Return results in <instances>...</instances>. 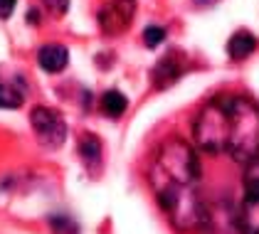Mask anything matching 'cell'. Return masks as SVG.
<instances>
[{
    "instance_id": "1",
    "label": "cell",
    "mask_w": 259,
    "mask_h": 234,
    "mask_svg": "<svg viewBox=\"0 0 259 234\" xmlns=\"http://www.w3.org/2000/svg\"><path fill=\"white\" fill-rule=\"evenodd\" d=\"M193 136L200 151L249 165L259 158V104L244 94H218L198 111Z\"/></svg>"
},
{
    "instance_id": "2",
    "label": "cell",
    "mask_w": 259,
    "mask_h": 234,
    "mask_svg": "<svg viewBox=\"0 0 259 234\" xmlns=\"http://www.w3.org/2000/svg\"><path fill=\"white\" fill-rule=\"evenodd\" d=\"M202 175V165L195 148L180 138H168L158 148V156L151 168V182H176L185 188H195Z\"/></svg>"
},
{
    "instance_id": "3",
    "label": "cell",
    "mask_w": 259,
    "mask_h": 234,
    "mask_svg": "<svg viewBox=\"0 0 259 234\" xmlns=\"http://www.w3.org/2000/svg\"><path fill=\"white\" fill-rule=\"evenodd\" d=\"M237 232L259 234V160L249 163L242 180V202L237 210Z\"/></svg>"
},
{
    "instance_id": "4",
    "label": "cell",
    "mask_w": 259,
    "mask_h": 234,
    "mask_svg": "<svg viewBox=\"0 0 259 234\" xmlns=\"http://www.w3.org/2000/svg\"><path fill=\"white\" fill-rule=\"evenodd\" d=\"M30 126H32L42 148L55 151L67 141V121L52 106H35L30 111Z\"/></svg>"
},
{
    "instance_id": "5",
    "label": "cell",
    "mask_w": 259,
    "mask_h": 234,
    "mask_svg": "<svg viewBox=\"0 0 259 234\" xmlns=\"http://www.w3.org/2000/svg\"><path fill=\"white\" fill-rule=\"evenodd\" d=\"M134 15H136V0H109L97 13V22L104 35L114 37L131 27Z\"/></svg>"
},
{
    "instance_id": "6",
    "label": "cell",
    "mask_w": 259,
    "mask_h": 234,
    "mask_svg": "<svg viewBox=\"0 0 259 234\" xmlns=\"http://www.w3.org/2000/svg\"><path fill=\"white\" fill-rule=\"evenodd\" d=\"M183 69H185V67H183V55H178V52H168V55L160 57V62L153 67L151 81H153L156 89H168V86H173V84L180 79Z\"/></svg>"
},
{
    "instance_id": "7",
    "label": "cell",
    "mask_w": 259,
    "mask_h": 234,
    "mask_svg": "<svg viewBox=\"0 0 259 234\" xmlns=\"http://www.w3.org/2000/svg\"><path fill=\"white\" fill-rule=\"evenodd\" d=\"M77 151H79V160L81 165L87 168L89 175H99L101 165H104V146L94 133H81L79 143H77Z\"/></svg>"
},
{
    "instance_id": "8",
    "label": "cell",
    "mask_w": 259,
    "mask_h": 234,
    "mask_svg": "<svg viewBox=\"0 0 259 234\" xmlns=\"http://www.w3.org/2000/svg\"><path fill=\"white\" fill-rule=\"evenodd\" d=\"M37 64L45 72L57 74L62 69H67V64H69V50L62 44H45L37 50Z\"/></svg>"
},
{
    "instance_id": "9",
    "label": "cell",
    "mask_w": 259,
    "mask_h": 234,
    "mask_svg": "<svg viewBox=\"0 0 259 234\" xmlns=\"http://www.w3.org/2000/svg\"><path fill=\"white\" fill-rule=\"evenodd\" d=\"M25 94H27L25 79L18 74L8 81H0V109H20L25 104Z\"/></svg>"
},
{
    "instance_id": "10",
    "label": "cell",
    "mask_w": 259,
    "mask_h": 234,
    "mask_svg": "<svg viewBox=\"0 0 259 234\" xmlns=\"http://www.w3.org/2000/svg\"><path fill=\"white\" fill-rule=\"evenodd\" d=\"M257 50V37L249 30H237L227 42V55L232 59H247Z\"/></svg>"
},
{
    "instance_id": "11",
    "label": "cell",
    "mask_w": 259,
    "mask_h": 234,
    "mask_svg": "<svg viewBox=\"0 0 259 234\" xmlns=\"http://www.w3.org/2000/svg\"><path fill=\"white\" fill-rule=\"evenodd\" d=\"M99 106H101V111H104L109 118H119L121 114L128 109V99H126V94L119 91V89H109V91H104V94H101Z\"/></svg>"
},
{
    "instance_id": "12",
    "label": "cell",
    "mask_w": 259,
    "mask_h": 234,
    "mask_svg": "<svg viewBox=\"0 0 259 234\" xmlns=\"http://www.w3.org/2000/svg\"><path fill=\"white\" fill-rule=\"evenodd\" d=\"M50 227L55 234H79V224L69 215H52L50 217Z\"/></svg>"
},
{
    "instance_id": "13",
    "label": "cell",
    "mask_w": 259,
    "mask_h": 234,
    "mask_svg": "<svg viewBox=\"0 0 259 234\" xmlns=\"http://www.w3.org/2000/svg\"><path fill=\"white\" fill-rule=\"evenodd\" d=\"M165 39V27H160V25H148L146 30H143V44L146 47H158L160 42Z\"/></svg>"
},
{
    "instance_id": "14",
    "label": "cell",
    "mask_w": 259,
    "mask_h": 234,
    "mask_svg": "<svg viewBox=\"0 0 259 234\" xmlns=\"http://www.w3.org/2000/svg\"><path fill=\"white\" fill-rule=\"evenodd\" d=\"M52 13H57V15H64L67 10H69V0H42Z\"/></svg>"
},
{
    "instance_id": "15",
    "label": "cell",
    "mask_w": 259,
    "mask_h": 234,
    "mask_svg": "<svg viewBox=\"0 0 259 234\" xmlns=\"http://www.w3.org/2000/svg\"><path fill=\"white\" fill-rule=\"evenodd\" d=\"M15 5H18V0H0V20L10 18L13 10H15Z\"/></svg>"
},
{
    "instance_id": "16",
    "label": "cell",
    "mask_w": 259,
    "mask_h": 234,
    "mask_svg": "<svg viewBox=\"0 0 259 234\" xmlns=\"http://www.w3.org/2000/svg\"><path fill=\"white\" fill-rule=\"evenodd\" d=\"M27 15H30V22H32V25H35V22H37V10H30V13H27Z\"/></svg>"
},
{
    "instance_id": "17",
    "label": "cell",
    "mask_w": 259,
    "mask_h": 234,
    "mask_svg": "<svg viewBox=\"0 0 259 234\" xmlns=\"http://www.w3.org/2000/svg\"><path fill=\"white\" fill-rule=\"evenodd\" d=\"M198 5H212V3H218V0H195Z\"/></svg>"
}]
</instances>
